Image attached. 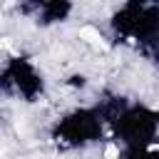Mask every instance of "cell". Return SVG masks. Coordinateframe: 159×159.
<instances>
[{
	"instance_id": "cell-1",
	"label": "cell",
	"mask_w": 159,
	"mask_h": 159,
	"mask_svg": "<svg viewBox=\"0 0 159 159\" xmlns=\"http://www.w3.org/2000/svg\"><path fill=\"white\" fill-rule=\"evenodd\" d=\"M107 122L109 137L119 147H157L159 144V109L139 102L127 99L119 92H104L97 102Z\"/></svg>"
},
{
	"instance_id": "cell-2",
	"label": "cell",
	"mask_w": 159,
	"mask_h": 159,
	"mask_svg": "<svg viewBox=\"0 0 159 159\" xmlns=\"http://www.w3.org/2000/svg\"><path fill=\"white\" fill-rule=\"evenodd\" d=\"M107 134V122L97 104L72 107L62 112L50 127V139L65 152H82L97 147Z\"/></svg>"
},
{
	"instance_id": "cell-3",
	"label": "cell",
	"mask_w": 159,
	"mask_h": 159,
	"mask_svg": "<svg viewBox=\"0 0 159 159\" xmlns=\"http://www.w3.org/2000/svg\"><path fill=\"white\" fill-rule=\"evenodd\" d=\"M47 92L42 70L27 55H10L0 65V97L20 102H40Z\"/></svg>"
},
{
	"instance_id": "cell-4",
	"label": "cell",
	"mask_w": 159,
	"mask_h": 159,
	"mask_svg": "<svg viewBox=\"0 0 159 159\" xmlns=\"http://www.w3.org/2000/svg\"><path fill=\"white\" fill-rule=\"evenodd\" d=\"M22 15H30V20H35L40 27H52V25H62L72 17L75 5L67 0H45V2H27L17 7Z\"/></svg>"
},
{
	"instance_id": "cell-5",
	"label": "cell",
	"mask_w": 159,
	"mask_h": 159,
	"mask_svg": "<svg viewBox=\"0 0 159 159\" xmlns=\"http://www.w3.org/2000/svg\"><path fill=\"white\" fill-rule=\"evenodd\" d=\"M114 159H159V144L157 147H119Z\"/></svg>"
},
{
	"instance_id": "cell-6",
	"label": "cell",
	"mask_w": 159,
	"mask_h": 159,
	"mask_svg": "<svg viewBox=\"0 0 159 159\" xmlns=\"http://www.w3.org/2000/svg\"><path fill=\"white\" fill-rule=\"evenodd\" d=\"M144 55H147L152 62H157V65H159V25H157V35H154V42H152V47H149V50H144Z\"/></svg>"
},
{
	"instance_id": "cell-7",
	"label": "cell",
	"mask_w": 159,
	"mask_h": 159,
	"mask_svg": "<svg viewBox=\"0 0 159 159\" xmlns=\"http://www.w3.org/2000/svg\"><path fill=\"white\" fill-rule=\"evenodd\" d=\"M65 84H67V87H80V89H82V87L87 84V77H84V75H70V77L65 80Z\"/></svg>"
},
{
	"instance_id": "cell-8",
	"label": "cell",
	"mask_w": 159,
	"mask_h": 159,
	"mask_svg": "<svg viewBox=\"0 0 159 159\" xmlns=\"http://www.w3.org/2000/svg\"><path fill=\"white\" fill-rule=\"evenodd\" d=\"M0 122H2V109H0Z\"/></svg>"
}]
</instances>
